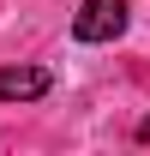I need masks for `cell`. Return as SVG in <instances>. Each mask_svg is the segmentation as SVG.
Segmentation results:
<instances>
[{
  "label": "cell",
  "instance_id": "obj_1",
  "mask_svg": "<svg viewBox=\"0 0 150 156\" xmlns=\"http://www.w3.org/2000/svg\"><path fill=\"white\" fill-rule=\"evenodd\" d=\"M126 18H132L126 0H84L78 18H72V36L78 42H114L120 30H126Z\"/></svg>",
  "mask_w": 150,
  "mask_h": 156
},
{
  "label": "cell",
  "instance_id": "obj_2",
  "mask_svg": "<svg viewBox=\"0 0 150 156\" xmlns=\"http://www.w3.org/2000/svg\"><path fill=\"white\" fill-rule=\"evenodd\" d=\"M48 84L54 78L42 66H0V102H36V96H48Z\"/></svg>",
  "mask_w": 150,
  "mask_h": 156
},
{
  "label": "cell",
  "instance_id": "obj_3",
  "mask_svg": "<svg viewBox=\"0 0 150 156\" xmlns=\"http://www.w3.org/2000/svg\"><path fill=\"white\" fill-rule=\"evenodd\" d=\"M138 144H150V120H138Z\"/></svg>",
  "mask_w": 150,
  "mask_h": 156
}]
</instances>
